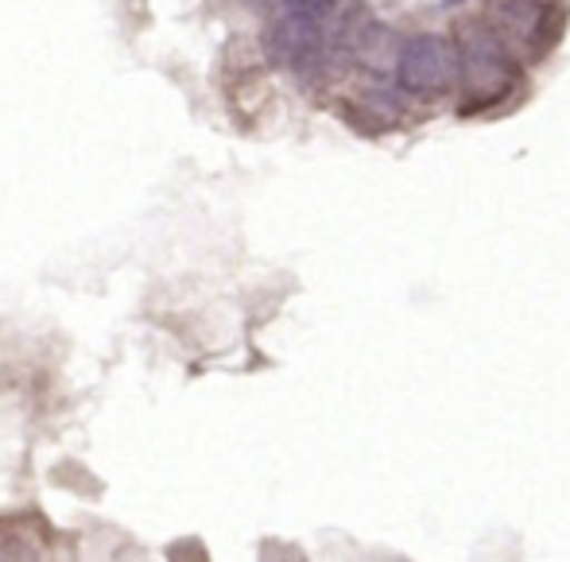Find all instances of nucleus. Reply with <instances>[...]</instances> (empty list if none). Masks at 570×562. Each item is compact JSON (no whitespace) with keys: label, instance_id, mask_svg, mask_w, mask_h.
Returning <instances> with one entry per match:
<instances>
[{"label":"nucleus","instance_id":"obj_1","mask_svg":"<svg viewBox=\"0 0 570 562\" xmlns=\"http://www.w3.org/2000/svg\"><path fill=\"white\" fill-rule=\"evenodd\" d=\"M458 86L465 109H489L517 90V59L485 20L458 23Z\"/></svg>","mask_w":570,"mask_h":562},{"label":"nucleus","instance_id":"obj_5","mask_svg":"<svg viewBox=\"0 0 570 562\" xmlns=\"http://www.w3.org/2000/svg\"><path fill=\"white\" fill-rule=\"evenodd\" d=\"M284 8H295V12H307L315 16V20H334V12H338V0H279Z\"/></svg>","mask_w":570,"mask_h":562},{"label":"nucleus","instance_id":"obj_3","mask_svg":"<svg viewBox=\"0 0 570 562\" xmlns=\"http://www.w3.org/2000/svg\"><path fill=\"white\" fill-rule=\"evenodd\" d=\"M326 28H331L326 20L279 4L268 20V31H264V51L276 67L311 70L326 51Z\"/></svg>","mask_w":570,"mask_h":562},{"label":"nucleus","instance_id":"obj_6","mask_svg":"<svg viewBox=\"0 0 570 562\" xmlns=\"http://www.w3.org/2000/svg\"><path fill=\"white\" fill-rule=\"evenodd\" d=\"M446 8H458V4H465V0H443Z\"/></svg>","mask_w":570,"mask_h":562},{"label":"nucleus","instance_id":"obj_4","mask_svg":"<svg viewBox=\"0 0 570 562\" xmlns=\"http://www.w3.org/2000/svg\"><path fill=\"white\" fill-rule=\"evenodd\" d=\"M551 0H501L493 12L497 36L504 43L520 47L524 55L540 59L543 47L556 43V20H551Z\"/></svg>","mask_w":570,"mask_h":562},{"label":"nucleus","instance_id":"obj_2","mask_svg":"<svg viewBox=\"0 0 570 562\" xmlns=\"http://www.w3.org/2000/svg\"><path fill=\"white\" fill-rule=\"evenodd\" d=\"M396 78L400 90L415 98H446L458 86V47L435 31L404 39L396 51Z\"/></svg>","mask_w":570,"mask_h":562}]
</instances>
